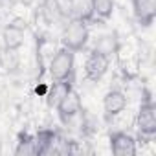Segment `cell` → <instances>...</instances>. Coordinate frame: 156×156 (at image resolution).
Segmentation results:
<instances>
[{
  "label": "cell",
  "mask_w": 156,
  "mask_h": 156,
  "mask_svg": "<svg viewBox=\"0 0 156 156\" xmlns=\"http://www.w3.org/2000/svg\"><path fill=\"white\" fill-rule=\"evenodd\" d=\"M136 127L141 136H154L156 132V107L151 99H145L136 114Z\"/></svg>",
  "instance_id": "obj_3"
},
{
  "label": "cell",
  "mask_w": 156,
  "mask_h": 156,
  "mask_svg": "<svg viewBox=\"0 0 156 156\" xmlns=\"http://www.w3.org/2000/svg\"><path fill=\"white\" fill-rule=\"evenodd\" d=\"M119 62H121V72L125 73L127 79H134V77L140 75L141 64H140V61L136 57H127V59H121Z\"/></svg>",
  "instance_id": "obj_17"
},
{
  "label": "cell",
  "mask_w": 156,
  "mask_h": 156,
  "mask_svg": "<svg viewBox=\"0 0 156 156\" xmlns=\"http://www.w3.org/2000/svg\"><path fill=\"white\" fill-rule=\"evenodd\" d=\"M88 37H90V31H88V26L85 20L81 19H70L68 24L64 26L62 30V42H64V48L72 50V51H81L87 42H88Z\"/></svg>",
  "instance_id": "obj_1"
},
{
  "label": "cell",
  "mask_w": 156,
  "mask_h": 156,
  "mask_svg": "<svg viewBox=\"0 0 156 156\" xmlns=\"http://www.w3.org/2000/svg\"><path fill=\"white\" fill-rule=\"evenodd\" d=\"M70 81H55L53 87L46 92V98H48V105L50 107H57V103L62 99V96L70 90Z\"/></svg>",
  "instance_id": "obj_13"
},
{
  "label": "cell",
  "mask_w": 156,
  "mask_h": 156,
  "mask_svg": "<svg viewBox=\"0 0 156 156\" xmlns=\"http://www.w3.org/2000/svg\"><path fill=\"white\" fill-rule=\"evenodd\" d=\"M118 46H119V41H118L116 33H107V35H101L98 39V42L94 46V51H98L101 55H107V57H112L116 53Z\"/></svg>",
  "instance_id": "obj_11"
},
{
  "label": "cell",
  "mask_w": 156,
  "mask_h": 156,
  "mask_svg": "<svg viewBox=\"0 0 156 156\" xmlns=\"http://www.w3.org/2000/svg\"><path fill=\"white\" fill-rule=\"evenodd\" d=\"M15 154H19V156H33V154H37L35 138H31V136H28V134H22L20 140L17 141Z\"/></svg>",
  "instance_id": "obj_16"
},
{
  "label": "cell",
  "mask_w": 156,
  "mask_h": 156,
  "mask_svg": "<svg viewBox=\"0 0 156 156\" xmlns=\"http://www.w3.org/2000/svg\"><path fill=\"white\" fill-rule=\"evenodd\" d=\"M127 103H129V99H127L125 92H121V90H110L103 98V110H105V114L108 118L119 116L127 108Z\"/></svg>",
  "instance_id": "obj_8"
},
{
  "label": "cell",
  "mask_w": 156,
  "mask_h": 156,
  "mask_svg": "<svg viewBox=\"0 0 156 156\" xmlns=\"http://www.w3.org/2000/svg\"><path fill=\"white\" fill-rule=\"evenodd\" d=\"M55 4L62 15V19H68L72 15V6H73V0H55Z\"/></svg>",
  "instance_id": "obj_18"
},
{
  "label": "cell",
  "mask_w": 156,
  "mask_h": 156,
  "mask_svg": "<svg viewBox=\"0 0 156 156\" xmlns=\"http://www.w3.org/2000/svg\"><path fill=\"white\" fill-rule=\"evenodd\" d=\"M55 53H57V44H55V41L46 39V37H41V39L37 41V59H39L41 64L50 62Z\"/></svg>",
  "instance_id": "obj_12"
},
{
  "label": "cell",
  "mask_w": 156,
  "mask_h": 156,
  "mask_svg": "<svg viewBox=\"0 0 156 156\" xmlns=\"http://www.w3.org/2000/svg\"><path fill=\"white\" fill-rule=\"evenodd\" d=\"M9 2H11L13 6H30L31 0H9Z\"/></svg>",
  "instance_id": "obj_19"
},
{
  "label": "cell",
  "mask_w": 156,
  "mask_h": 156,
  "mask_svg": "<svg viewBox=\"0 0 156 156\" xmlns=\"http://www.w3.org/2000/svg\"><path fill=\"white\" fill-rule=\"evenodd\" d=\"M108 66H110V57L101 55L98 51H92L88 55L87 62H85V77L88 81H92V83H98L101 77L107 73Z\"/></svg>",
  "instance_id": "obj_5"
},
{
  "label": "cell",
  "mask_w": 156,
  "mask_h": 156,
  "mask_svg": "<svg viewBox=\"0 0 156 156\" xmlns=\"http://www.w3.org/2000/svg\"><path fill=\"white\" fill-rule=\"evenodd\" d=\"M0 9H2V0H0Z\"/></svg>",
  "instance_id": "obj_20"
},
{
  "label": "cell",
  "mask_w": 156,
  "mask_h": 156,
  "mask_svg": "<svg viewBox=\"0 0 156 156\" xmlns=\"http://www.w3.org/2000/svg\"><path fill=\"white\" fill-rule=\"evenodd\" d=\"M39 11H41V15L44 17V20H46L48 24H55L57 20L62 19L59 8H57V4H55V0H42Z\"/></svg>",
  "instance_id": "obj_14"
},
{
  "label": "cell",
  "mask_w": 156,
  "mask_h": 156,
  "mask_svg": "<svg viewBox=\"0 0 156 156\" xmlns=\"http://www.w3.org/2000/svg\"><path fill=\"white\" fill-rule=\"evenodd\" d=\"M132 9L141 26H151L156 15L154 0H132Z\"/></svg>",
  "instance_id": "obj_9"
},
{
  "label": "cell",
  "mask_w": 156,
  "mask_h": 156,
  "mask_svg": "<svg viewBox=\"0 0 156 156\" xmlns=\"http://www.w3.org/2000/svg\"><path fill=\"white\" fill-rule=\"evenodd\" d=\"M110 151L116 156H134L138 152L136 140L127 132H112L110 134Z\"/></svg>",
  "instance_id": "obj_7"
},
{
  "label": "cell",
  "mask_w": 156,
  "mask_h": 156,
  "mask_svg": "<svg viewBox=\"0 0 156 156\" xmlns=\"http://www.w3.org/2000/svg\"><path fill=\"white\" fill-rule=\"evenodd\" d=\"M28 24L24 19H13L4 30H2V41L6 48H13L19 50L24 44V31H26Z\"/></svg>",
  "instance_id": "obj_6"
},
{
  "label": "cell",
  "mask_w": 156,
  "mask_h": 156,
  "mask_svg": "<svg viewBox=\"0 0 156 156\" xmlns=\"http://www.w3.org/2000/svg\"><path fill=\"white\" fill-rule=\"evenodd\" d=\"M92 13L103 20H108L114 13V0H90Z\"/></svg>",
  "instance_id": "obj_15"
},
{
  "label": "cell",
  "mask_w": 156,
  "mask_h": 156,
  "mask_svg": "<svg viewBox=\"0 0 156 156\" xmlns=\"http://www.w3.org/2000/svg\"><path fill=\"white\" fill-rule=\"evenodd\" d=\"M0 68H2L6 73H13L20 68V55L17 50L13 48H2L0 51Z\"/></svg>",
  "instance_id": "obj_10"
},
{
  "label": "cell",
  "mask_w": 156,
  "mask_h": 156,
  "mask_svg": "<svg viewBox=\"0 0 156 156\" xmlns=\"http://www.w3.org/2000/svg\"><path fill=\"white\" fill-rule=\"evenodd\" d=\"M57 112H59V116H61V119L62 121H70L72 118H75V116H79L81 114V108H83V103H81V96L77 94L73 88H70L64 96H62V99L57 103Z\"/></svg>",
  "instance_id": "obj_4"
},
{
  "label": "cell",
  "mask_w": 156,
  "mask_h": 156,
  "mask_svg": "<svg viewBox=\"0 0 156 156\" xmlns=\"http://www.w3.org/2000/svg\"><path fill=\"white\" fill-rule=\"evenodd\" d=\"M48 70L55 81H70L73 73V51L68 48L57 50V53L48 62Z\"/></svg>",
  "instance_id": "obj_2"
}]
</instances>
